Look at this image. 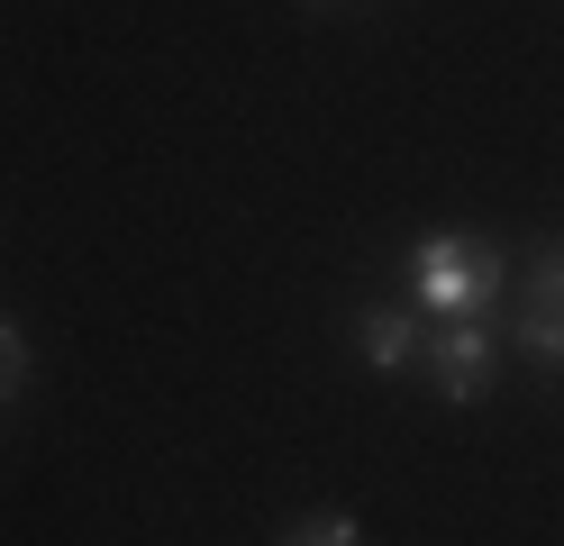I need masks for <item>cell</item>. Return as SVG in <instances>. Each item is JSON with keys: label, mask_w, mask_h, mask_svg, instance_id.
Segmentation results:
<instances>
[{"label": "cell", "mask_w": 564, "mask_h": 546, "mask_svg": "<svg viewBox=\"0 0 564 546\" xmlns=\"http://www.w3.org/2000/svg\"><path fill=\"white\" fill-rule=\"evenodd\" d=\"M401 282H410L419 319H482L510 282V255L491 237H465V228H429L401 246Z\"/></svg>", "instance_id": "6da1fadb"}, {"label": "cell", "mask_w": 564, "mask_h": 546, "mask_svg": "<svg viewBox=\"0 0 564 546\" xmlns=\"http://www.w3.org/2000/svg\"><path fill=\"white\" fill-rule=\"evenodd\" d=\"M429 392L437 400H455V410H465V400H482L491 392V364H501V338H491L482 319H446L437 338H429Z\"/></svg>", "instance_id": "7a4b0ae2"}, {"label": "cell", "mask_w": 564, "mask_h": 546, "mask_svg": "<svg viewBox=\"0 0 564 546\" xmlns=\"http://www.w3.org/2000/svg\"><path fill=\"white\" fill-rule=\"evenodd\" d=\"M346 338H356V355L373 364V374H410V364L429 355V319L401 310V301H382V310H356V328H346Z\"/></svg>", "instance_id": "3957f363"}, {"label": "cell", "mask_w": 564, "mask_h": 546, "mask_svg": "<svg viewBox=\"0 0 564 546\" xmlns=\"http://www.w3.org/2000/svg\"><path fill=\"white\" fill-rule=\"evenodd\" d=\"M510 346L538 374H564V310H510Z\"/></svg>", "instance_id": "277c9868"}, {"label": "cell", "mask_w": 564, "mask_h": 546, "mask_svg": "<svg viewBox=\"0 0 564 546\" xmlns=\"http://www.w3.org/2000/svg\"><path fill=\"white\" fill-rule=\"evenodd\" d=\"M519 310H564V237H538V246H528Z\"/></svg>", "instance_id": "5b68a950"}, {"label": "cell", "mask_w": 564, "mask_h": 546, "mask_svg": "<svg viewBox=\"0 0 564 546\" xmlns=\"http://www.w3.org/2000/svg\"><path fill=\"white\" fill-rule=\"evenodd\" d=\"M273 546H365V520H346V510H310V520H292Z\"/></svg>", "instance_id": "8992f818"}, {"label": "cell", "mask_w": 564, "mask_h": 546, "mask_svg": "<svg viewBox=\"0 0 564 546\" xmlns=\"http://www.w3.org/2000/svg\"><path fill=\"white\" fill-rule=\"evenodd\" d=\"M19 392H28V328L0 310V410H10Z\"/></svg>", "instance_id": "52a82bcc"}, {"label": "cell", "mask_w": 564, "mask_h": 546, "mask_svg": "<svg viewBox=\"0 0 564 546\" xmlns=\"http://www.w3.org/2000/svg\"><path fill=\"white\" fill-rule=\"evenodd\" d=\"M310 10H328V0H310Z\"/></svg>", "instance_id": "ba28073f"}]
</instances>
